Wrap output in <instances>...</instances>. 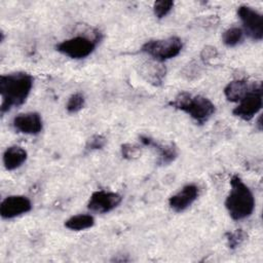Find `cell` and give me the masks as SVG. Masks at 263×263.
<instances>
[{"instance_id": "obj_1", "label": "cell", "mask_w": 263, "mask_h": 263, "mask_svg": "<svg viewBox=\"0 0 263 263\" xmlns=\"http://www.w3.org/2000/svg\"><path fill=\"white\" fill-rule=\"evenodd\" d=\"M33 86V77L25 72L10 73L0 77L1 113L20 106L27 100Z\"/></svg>"}, {"instance_id": "obj_2", "label": "cell", "mask_w": 263, "mask_h": 263, "mask_svg": "<svg viewBox=\"0 0 263 263\" xmlns=\"http://www.w3.org/2000/svg\"><path fill=\"white\" fill-rule=\"evenodd\" d=\"M230 186L231 189L225 200L229 216L236 221L250 217L255 209V197L251 189L237 175L231 178Z\"/></svg>"}, {"instance_id": "obj_3", "label": "cell", "mask_w": 263, "mask_h": 263, "mask_svg": "<svg viewBox=\"0 0 263 263\" xmlns=\"http://www.w3.org/2000/svg\"><path fill=\"white\" fill-rule=\"evenodd\" d=\"M170 105L189 114L199 124L205 123L215 113V105L208 98L192 96L186 91L177 95Z\"/></svg>"}, {"instance_id": "obj_4", "label": "cell", "mask_w": 263, "mask_h": 263, "mask_svg": "<svg viewBox=\"0 0 263 263\" xmlns=\"http://www.w3.org/2000/svg\"><path fill=\"white\" fill-rule=\"evenodd\" d=\"M182 47V40L179 37L172 36L165 39L149 40L142 45L141 50L161 63L177 57L181 52Z\"/></svg>"}, {"instance_id": "obj_5", "label": "cell", "mask_w": 263, "mask_h": 263, "mask_svg": "<svg viewBox=\"0 0 263 263\" xmlns=\"http://www.w3.org/2000/svg\"><path fill=\"white\" fill-rule=\"evenodd\" d=\"M263 90L261 82H252L249 91L239 101L238 105L232 110L233 115L242 120H251L262 108Z\"/></svg>"}, {"instance_id": "obj_6", "label": "cell", "mask_w": 263, "mask_h": 263, "mask_svg": "<svg viewBox=\"0 0 263 263\" xmlns=\"http://www.w3.org/2000/svg\"><path fill=\"white\" fill-rule=\"evenodd\" d=\"M57 50L71 59H84L96 48V41L85 36H76L60 42L55 46Z\"/></svg>"}, {"instance_id": "obj_7", "label": "cell", "mask_w": 263, "mask_h": 263, "mask_svg": "<svg viewBox=\"0 0 263 263\" xmlns=\"http://www.w3.org/2000/svg\"><path fill=\"white\" fill-rule=\"evenodd\" d=\"M237 15L240 18L245 33L253 40L263 38V17L254 8L248 5H240L237 8Z\"/></svg>"}, {"instance_id": "obj_8", "label": "cell", "mask_w": 263, "mask_h": 263, "mask_svg": "<svg viewBox=\"0 0 263 263\" xmlns=\"http://www.w3.org/2000/svg\"><path fill=\"white\" fill-rule=\"evenodd\" d=\"M121 195L106 190L95 191L87 202V208L91 212L99 214H106L114 210L121 202Z\"/></svg>"}, {"instance_id": "obj_9", "label": "cell", "mask_w": 263, "mask_h": 263, "mask_svg": "<svg viewBox=\"0 0 263 263\" xmlns=\"http://www.w3.org/2000/svg\"><path fill=\"white\" fill-rule=\"evenodd\" d=\"M32 209L30 199L24 195H9L0 204V215L3 219H12L28 213Z\"/></svg>"}, {"instance_id": "obj_10", "label": "cell", "mask_w": 263, "mask_h": 263, "mask_svg": "<svg viewBox=\"0 0 263 263\" xmlns=\"http://www.w3.org/2000/svg\"><path fill=\"white\" fill-rule=\"evenodd\" d=\"M198 195V186L195 184H187L180 191L170 197L168 205L177 213L184 212L197 199Z\"/></svg>"}, {"instance_id": "obj_11", "label": "cell", "mask_w": 263, "mask_h": 263, "mask_svg": "<svg viewBox=\"0 0 263 263\" xmlns=\"http://www.w3.org/2000/svg\"><path fill=\"white\" fill-rule=\"evenodd\" d=\"M12 125L15 130L26 135H37L42 130V118L37 112L18 114L13 118Z\"/></svg>"}, {"instance_id": "obj_12", "label": "cell", "mask_w": 263, "mask_h": 263, "mask_svg": "<svg viewBox=\"0 0 263 263\" xmlns=\"http://www.w3.org/2000/svg\"><path fill=\"white\" fill-rule=\"evenodd\" d=\"M140 142L145 146L154 147L158 151V155H159L158 162L162 165L170 164L178 156V149L174 143L160 144L148 136H141Z\"/></svg>"}, {"instance_id": "obj_13", "label": "cell", "mask_w": 263, "mask_h": 263, "mask_svg": "<svg viewBox=\"0 0 263 263\" xmlns=\"http://www.w3.org/2000/svg\"><path fill=\"white\" fill-rule=\"evenodd\" d=\"M27 151L20 146H10L3 153V163L7 171L20 167L27 159Z\"/></svg>"}, {"instance_id": "obj_14", "label": "cell", "mask_w": 263, "mask_h": 263, "mask_svg": "<svg viewBox=\"0 0 263 263\" xmlns=\"http://www.w3.org/2000/svg\"><path fill=\"white\" fill-rule=\"evenodd\" d=\"M251 84L245 79H237L229 82L224 88V95L229 102H239L249 91Z\"/></svg>"}, {"instance_id": "obj_15", "label": "cell", "mask_w": 263, "mask_h": 263, "mask_svg": "<svg viewBox=\"0 0 263 263\" xmlns=\"http://www.w3.org/2000/svg\"><path fill=\"white\" fill-rule=\"evenodd\" d=\"M141 75L153 85H160L162 83V79L165 76V67L160 64V62L156 63H148L143 65Z\"/></svg>"}, {"instance_id": "obj_16", "label": "cell", "mask_w": 263, "mask_h": 263, "mask_svg": "<svg viewBox=\"0 0 263 263\" xmlns=\"http://www.w3.org/2000/svg\"><path fill=\"white\" fill-rule=\"evenodd\" d=\"M95 225V218L88 214H79L70 217L65 221V227L72 231H81L91 228Z\"/></svg>"}, {"instance_id": "obj_17", "label": "cell", "mask_w": 263, "mask_h": 263, "mask_svg": "<svg viewBox=\"0 0 263 263\" xmlns=\"http://www.w3.org/2000/svg\"><path fill=\"white\" fill-rule=\"evenodd\" d=\"M243 38V31L241 28L238 27H231L224 31L222 35L223 43L228 47L236 46L241 42Z\"/></svg>"}, {"instance_id": "obj_18", "label": "cell", "mask_w": 263, "mask_h": 263, "mask_svg": "<svg viewBox=\"0 0 263 263\" xmlns=\"http://www.w3.org/2000/svg\"><path fill=\"white\" fill-rule=\"evenodd\" d=\"M84 103H85V99L83 95L80 92H76L69 98L66 104V109L69 113H77L83 108Z\"/></svg>"}, {"instance_id": "obj_19", "label": "cell", "mask_w": 263, "mask_h": 263, "mask_svg": "<svg viewBox=\"0 0 263 263\" xmlns=\"http://www.w3.org/2000/svg\"><path fill=\"white\" fill-rule=\"evenodd\" d=\"M174 7V2L171 0H160L154 2L153 12L157 18H162L168 14Z\"/></svg>"}, {"instance_id": "obj_20", "label": "cell", "mask_w": 263, "mask_h": 263, "mask_svg": "<svg viewBox=\"0 0 263 263\" xmlns=\"http://www.w3.org/2000/svg\"><path fill=\"white\" fill-rule=\"evenodd\" d=\"M106 144V138L102 135H95L91 138H89L86 142L85 149L88 151L92 150H99L102 149Z\"/></svg>"}, {"instance_id": "obj_21", "label": "cell", "mask_w": 263, "mask_h": 263, "mask_svg": "<svg viewBox=\"0 0 263 263\" xmlns=\"http://www.w3.org/2000/svg\"><path fill=\"white\" fill-rule=\"evenodd\" d=\"M245 234L241 230H236L234 232H227L226 233V239H227V245L230 249H235L237 248L243 240Z\"/></svg>"}, {"instance_id": "obj_22", "label": "cell", "mask_w": 263, "mask_h": 263, "mask_svg": "<svg viewBox=\"0 0 263 263\" xmlns=\"http://www.w3.org/2000/svg\"><path fill=\"white\" fill-rule=\"evenodd\" d=\"M122 156L126 159H133L135 157H138L140 154V148L137 145L132 144H124L121 148Z\"/></svg>"}, {"instance_id": "obj_23", "label": "cell", "mask_w": 263, "mask_h": 263, "mask_svg": "<svg viewBox=\"0 0 263 263\" xmlns=\"http://www.w3.org/2000/svg\"><path fill=\"white\" fill-rule=\"evenodd\" d=\"M200 57H201V60L203 61V63L209 64L212 60H214L218 57V51L213 46H205L202 49V51L200 53Z\"/></svg>"}, {"instance_id": "obj_24", "label": "cell", "mask_w": 263, "mask_h": 263, "mask_svg": "<svg viewBox=\"0 0 263 263\" xmlns=\"http://www.w3.org/2000/svg\"><path fill=\"white\" fill-rule=\"evenodd\" d=\"M258 125H259V129L261 130V129H262V126H261V116L259 117V120H258Z\"/></svg>"}]
</instances>
